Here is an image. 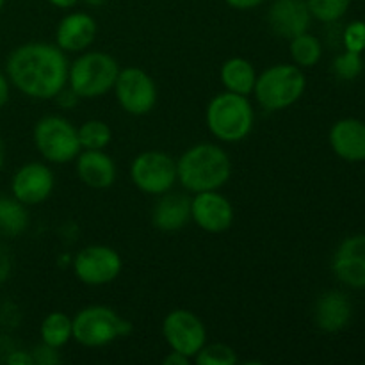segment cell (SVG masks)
<instances>
[{
	"label": "cell",
	"mask_w": 365,
	"mask_h": 365,
	"mask_svg": "<svg viewBox=\"0 0 365 365\" xmlns=\"http://www.w3.org/2000/svg\"><path fill=\"white\" fill-rule=\"evenodd\" d=\"M66 52L50 43H25L9 53L6 73L11 84L34 100H53L68 86Z\"/></svg>",
	"instance_id": "1"
},
{
	"label": "cell",
	"mask_w": 365,
	"mask_h": 365,
	"mask_svg": "<svg viewBox=\"0 0 365 365\" xmlns=\"http://www.w3.org/2000/svg\"><path fill=\"white\" fill-rule=\"evenodd\" d=\"M230 157L214 143H198L185 150L177 160V182L192 195L217 191L230 180Z\"/></svg>",
	"instance_id": "2"
},
{
	"label": "cell",
	"mask_w": 365,
	"mask_h": 365,
	"mask_svg": "<svg viewBox=\"0 0 365 365\" xmlns=\"http://www.w3.org/2000/svg\"><path fill=\"white\" fill-rule=\"evenodd\" d=\"M205 123L210 134L223 143L246 139L255 123V110L248 96L225 91L214 96L205 110Z\"/></svg>",
	"instance_id": "3"
},
{
	"label": "cell",
	"mask_w": 365,
	"mask_h": 365,
	"mask_svg": "<svg viewBox=\"0 0 365 365\" xmlns=\"http://www.w3.org/2000/svg\"><path fill=\"white\" fill-rule=\"evenodd\" d=\"M305 88L307 78L302 68L294 63H282L257 75L253 95L262 109L277 113L294 106L303 96Z\"/></svg>",
	"instance_id": "4"
},
{
	"label": "cell",
	"mask_w": 365,
	"mask_h": 365,
	"mask_svg": "<svg viewBox=\"0 0 365 365\" xmlns=\"http://www.w3.org/2000/svg\"><path fill=\"white\" fill-rule=\"evenodd\" d=\"M120 64L106 52H84L68 70V88L81 100H93L107 95L114 88Z\"/></svg>",
	"instance_id": "5"
},
{
	"label": "cell",
	"mask_w": 365,
	"mask_h": 365,
	"mask_svg": "<svg viewBox=\"0 0 365 365\" xmlns=\"http://www.w3.org/2000/svg\"><path fill=\"white\" fill-rule=\"evenodd\" d=\"M130 331V321L106 305L86 307L73 317V341L84 348H102Z\"/></svg>",
	"instance_id": "6"
},
{
	"label": "cell",
	"mask_w": 365,
	"mask_h": 365,
	"mask_svg": "<svg viewBox=\"0 0 365 365\" xmlns=\"http://www.w3.org/2000/svg\"><path fill=\"white\" fill-rule=\"evenodd\" d=\"M34 146L45 160L52 164H66L81 153L78 132L70 120L57 114L43 116L32 130Z\"/></svg>",
	"instance_id": "7"
},
{
	"label": "cell",
	"mask_w": 365,
	"mask_h": 365,
	"mask_svg": "<svg viewBox=\"0 0 365 365\" xmlns=\"http://www.w3.org/2000/svg\"><path fill=\"white\" fill-rule=\"evenodd\" d=\"M130 180L145 195H164L177 184V160L160 150H146L132 160Z\"/></svg>",
	"instance_id": "8"
},
{
	"label": "cell",
	"mask_w": 365,
	"mask_h": 365,
	"mask_svg": "<svg viewBox=\"0 0 365 365\" xmlns=\"http://www.w3.org/2000/svg\"><path fill=\"white\" fill-rule=\"evenodd\" d=\"M113 89L121 109L132 116L152 113L157 103L155 81L141 68L130 66L120 70Z\"/></svg>",
	"instance_id": "9"
},
{
	"label": "cell",
	"mask_w": 365,
	"mask_h": 365,
	"mask_svg": "<svg viewBox=\"0 0 365 365\" xmlns=\"http://www.w3.org/2000/svg\"><path fill=\"white\" fill-rule=\"evenodd\" d=\"M120 253L106 245H91L82 248L73 259V273L78 282L91 287L113 284L121 273Z\"/></svg>",
	"instance_id": "10"
},
{
	"label": "cell",
	"mask_w": 365,
	"mask_h": 365,
	"mask_svg": "<svg viewBox=\"0 0 365 365\" xmlns=\"http://www.w3.org/2000/svg\"><path fill=\"white\" fill-rule=\"evenodd\" d=\"M163 335L173 351L189 359H195L207 344L205 324L195 312L185 309H175L164 317Z\"/></svg>",
	"instance_id": "11"
},
{
	"label": "cell",
	"mask_w": 365,
	"mask_h": 365,
	"mask_svg": "<svg viewBox=\"0 0 365 365\" xmlns=\"http://www.w3.org/2000/svg\"><path fill=\"white\" fill-rule=\"evenodd\" d=\"M56 187L52 170L43 163H27L14 173L11 192L24 205H38L50 198Z\"/></svg>",
	"instance_id": "12"
},
{
	"label": "cell",
	"mask_w": 365,
	"mask_h": 365,
	"mask_svg": "<svg viewBox=\"0 0 365 365\" xmlns=\"http://www.w3.org/2000/svg\"><path fill=\"white\" fill-rule=\"evenodd\" d=\"M191 221L209 234H221L234 223V207L217 191L196 192L191 198Z\"/></svg>",
	"instance_id": "13"
},
{
	"label": "cell",
	"mask_w": 365,
	"mask_h": 365,
	"mask_svg": "<svg viewBox=\"0 0 365 365\" xmlns=\"http://www.w3.org/2000/svg\"><path fill=\"white\" fill-rule=\"evenodd\" d=\"M310 21L312 14L307 0H274L267 11V24L273 34L289 41L309 31Z\"/></svg>",
	"instance_id": "14"
},
{
	"label": "cell",
	"mask_w": 365,
	"mask_h": 365,
	"mask_svg": "<svg viewBox=\"0 0 365 365\" xmlns=\"http://www.w3.org/2000/svg\"><path fill=\"white\" fill-rule=\"evenodd\" d=\"M334 274L349 287H365V235H353L335 252L331 260Z\"/></svg>",
	"instance_id": "15"
},
{
	"label": "cell",
	"mask_w": 365,
	"mask_h": 365,
	"mask_svg": "<svg viewBox=\"0 0 365 365\" xmlns=\"http://www.w3.org/2000/svg\"><path fill=\"white\" fill-rule=\"evenodd\" d=\"M98 34L96 20L88 13H70L59 21L56 29V45L63 52L78 53L88 50Z\"/></svg>",
	"instance_id": "16"
},
{
	"label": "cell",
	"mask_w": 365,
	"mask_h": 365,
	"mask_svg": "<svg viewBox=\"0 0 365 365\" xmlns=\"http://www.w3.org/2000/svg\"><path fill=\"white\" fill-rule=\"evenodd\" d=\"M78 180L91 189H107L116 180V163L103 150H84L75 163Z\"/></svg>",
	"instance_id": "17"
},
{
	"label": "cell",
	"mask_w": 365,
	"mask_h": 365,
	"mask_svg": "<svg viewBox=\"0 0 365 365\" xmlns=\"http://www.w3.org/2000/svg\"><path fill=\"white\" fill-rule=\"evenodd\" d=\"M330 145L341 159L349 163L365 160V123L356 118L339 120L330 130Z\"/></svg>",
	"instance_id": "18"
},
{
	"label": "cell",
	"mask_w": 365,
	"mask_h": 365,
	"mask_svg": "<svg viewBox=\"0 0 365 365\" xmlns=\"http://www.w3.org/2000/svg\"><path fill=\"white\" fill-rule=\"evenodd\" d=\"M191 221V198L182 192H164L152 212L153 227L163 232H177Z\"/></svg>",
	"instance_id": "19"
},
{
	"label": "cell",
	"mask_w": 365,
	"mask_h": 365,
	"mask_svg": "<svg viewBox=\"0 0 365 365\" xmlns=\"http://www.w3.org/2000/svg\"><path fill=\"white\" fill-rule=\"evenodd\" d=\"M353 307L351 302L342 292H327L321 296L316 303L314 310V319H316L317 328L328 334H335L346 328L351 321Z\"/></svg>",
	"instance_id": "20"
},
{
	"label": "cell",
	"mask_w": 365,
	"mask_h": 365,
	"mask_svg": "<svg viewBox=\"0 0 365 365\" xmlns=\"http://www.w3.org/2000/svg\"><path fill=\"white\" fill-rule=\"evenodd\" d=\"M220 81L227 91L248 96L255 89L257 70L245 57H232L221 64Z\"/></svg>",
	"instance_id": "21"
},
{
	"label": "cell",
	"mask_w": 365,
	"mask_h": 365,
	"mask_svg": "<svg viewBox=\"0 0 365 365\" xmlns=\"http://www.w3.org/2000/svg\"><path fill=\"white\" fill-rule=\"evenodd\" d=\"M43 344L61 349L73 339V319L64 312H52L39 327Z\"/></svg>",
	"instance_id": "22"
},
{
	"label": "cell",
	"mask_w": 365,
	"mask_h": 365,
	"mask_svg": "<svg viewBox=\"0 0 365 365\" xmlns=\"http://www.w3.org/2000/svg\"><path fill=\"white\" fill-rule=\"evenodd\" d=\"M16 198H0V234L18 237L29 227V212Z\"/></svg>",
	"instance_id": "23"
},
{
	"label": "cell",
	"mask_w": 365,
	"mask_h": 365,
	"mask_svg": "<svg viewBox=\"0 0 365 365\" xmlns=\"http://www.w3.org/2000/svg\"><path fill=\"white\" fill-rule=\"evenodd\" d=\"M289 52H291V59L296 66L312 68L319 63L321 56H323V46L316 36L307 31L291 39Z\"/></svg>",
	"instance_id": "24"
},
{
	"label": "cell",
	"mask_w": 365,
	"mask_h": 365,
	"mask_svg": "<svg viewBox=\"0 0 365 365\" xmlns=\"http://www.w3.org/2000/svg\"><path fill=\"white\" fill-rule=\"evenodd\" d=\"M77 132L82 150H106L113 141V130L102 120H88Z\"/></svg>",
	"instance_id": "25"
},
{
	"label": "cell",
	"mask_w": 365,
	"mask_h": 365,
	"mask_svg": "<svg viewBox=\"0 0 365 365\" xmlns=\"http://www.w3.org/2000/svg\"><path fill=\"white\" fill-rule=\"evenodd\" d=\"M351 0H307L310 14L323 24H334L341 20L349 9Z\"/></svg>",
	"instance_id": "26"
},
{
	"label": "cell",
	"mask_w": 365,
	"mask_h": 365,
	"mask_svg": "<svg viewBox=\"0 0 365 365\" xmlns=\"http://www.w3.org/2000/svg\"><path fill=\"white\" fill-rule=\"evenodd\" d=\"M198 365H235L239 356L232 346L223 344V342H214V344H205L200 349L198 355L195 356Z\"/></svg>",
	"instance_id": "27"
},
{
	"label": "cell",
	"mask_w": 365,
	"mask_h": 365,
	"mask_svg": "<svg viewBox=\"0 0 365 365\" xmlns=\"http://www.w3.org/2000/svg\"><path fill=\"white\" fill-rule=\"evenodd\" d=\"M364 70V61L362 53L351 52L346 50L342 56H339L334 61V73L337 75L341 81H355Z\"/></svg>",
	"instance_id": "28"
},
{
	"label": "cell",
	"mask_w": 365,
	"mask_h": 365,
	"mask_svg": "<svg viewBox=\"0 0 365 365\" xmlns=\"http://www.w3.org/2000/svg\"><path fill=\"white\" fill-rule=\"evenodd\" d=\"M346 50L362 53L365 50V24L364 21H353L344 31Z\"/></svg>",
	"instance_id": "29"
},
{
	"label": "cell",
	"mask_w": 365,
	"mask_h": 365,
	"mask_svg": "<svg viewBox=\"0 0 365 365\" xmlns=\"http://www.w3.org/2000/svg\"><path fill=\"white\" fill-rule=\"evenodd\" d=\"M32 359H34V365H53L61 362L59 355H57V349L50 348L46 344H41L39 348H36L32 351Z\"/></svg>",
	"instance_id": "30"
},
{
	"label": "cell",
	"mask_w": 365,
	"mask_h": 365,
	"mask_svg": "<svg viewBox=\"0 0 365 365\" xmlns=\"http://www.w3.org/2000/svg\"><path fill=\"white\" fill-rule=\"evenodd\" d=\"M11 271H13V259H11L9 250L0 242V285L9 280Z\"/></svg>",
	"instance_id": "31"
},
{
	"label": "cell",
	"mask_w": 365,
	"mask_h": 365,
	"mask_svg": "<svg viewBox=\"0 0 365 365\" xmlns=\"http://www.w3.org/2000/svg\"><path fill=\"white\" fill-rule=\"evenodd\" d=\"M56 100L59 102V106L63 107V109H73L81 98H78V96L75 95V91H71L70 88H64L63 91L56 96Z\"/></svg>",
	"instance_id": "32"
},
{
	"label": "cell",
	"mask_w": 365,
	"mask_h": 365,
	"mask_svg": "<svg viewBox=\"0 0 365 365\" xmlns=\"http://www.w3.org/2000/svg\"><path fill=\"white\" fill-rule=\"evenodd\" d=\"M6 364H9V365H34V359H32V353H27V351H21V349H18V351H13V353H9V355H7Z\"/></svg>",
	"instance_id": "33"
},
{
	"label": "cell",
	"mask_w": 365,
	"mask_h": 365,
	"mask_svg": "<svg viewBox=\"0 0 365 365\" xmlns=\"http://www.w3.org/2000/svg\"><path fill=\"white\" fill-rule=\"evenodd\" d=\"M230 7L239 11H250V9H255L259 7L264 0H225Z\"/></svg>",
	"instance_id": "34"
},
{
	"label": "cell",
	"mask_w": 365,
	"mask_h": 365,
	"mask_svg": "<svg viewBox=\"0 0 365 365\" xmlns=\"http://www.w3.org/2000/svg\"><path fill=\"white\" fill-rule=\"evenodd\" d=\"M163 364H166V365H189V364H191V359H189V356H185V355H182V353L173 351V349H171L170 355L164 356Z\"/></svg>",
	"instance_id": "35"
},
{
	"label": "cell",
	"mask_w": 365,
	"mask_h": 365,
	"mask_svg": "<svg viewBox=\"0 0 365 365\" xmlns=\"http://www.w3.org/2000/svg\"><path fill=\"white\" fill-rule=\"evenodd\" d=\"M9 84L11 82L9 78H7V75H4L2 71H0V109L9 102Z\"/></svg>",
	"instance_id": "36"
},
{
	"label": "cell",
	"mask_w": 365,
	"mask_h": 365,
	"mask_svg": "<svg viewBox=\"0 0 365 365\" xmlns=\"http://www.w3.org/2000/svg\"><path fill=\"white\" fill-rule=\"evenodd\" d=\"M48 2L52 4V6L59 7V9H71V7L77 6L81 0H48Z\"/></svg>",
	"instance_id": "37"
},
{
	"label": "cell",
	"mask_w": 365,
	"mask_h": 365,
	"mask_svg": "<svg viewBox=\"0 0 365 365\" xmlns=\"http://www.w3.org/2000/svg\"><path fill=\"white\" fill-rule=\"evenodd\" d=\"M4 160H6V146H4V139L0 135V170L4 166Z\"/></svg>",
	"instance_id": "38"
},
{
	"label": "cell",
	"mask_w": 365,
	"mask_h": 365,
	"mask_svg": "<svg viewBox=\"0 0 365 365\" xmlns=\"http://www.w3.org/2000/svg\"><path fill=\"white\" fill-rule=\"evenodd\" d=\"M106 2H107V0H86V4H89V6H93V7L103 6Z\"/></svg>",
	"instance_id": "39"
},
{
	"label": "cell",
	"mask_w": 365,
	"mask_h": 365,
	"mask_svg": "<svg viewBox=\"0 0 365 365\" xmlns=\"http://www.w3.org/2000/svg\"><path fill=\"white\" fill-rule=\"evenodd\" d=\"M4 4H6V0H0V11H2V7H4Z\"/></svg>",
	"instance_id": "40"
}]
</instances>
